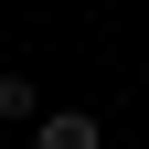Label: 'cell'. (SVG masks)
<instances>
[{"mask_svg": "<svg viewBox=\"0 0 149 149\" xmlns=\"http://www.w3.org/2000/svg\"><path fill=\"white\" fill-rule=\"evenodd\" d=\"M96 139H107V128L85 117V107H53V117L32 128V149H96Z\"/></svg>", "mask_w": 149, "mask_h": 149, "instance_id": "6da1fadb", "label": "cell"}, {"mask_svg": "<svg viewBox=\"0 0 149 149\" xmlns=\"http://www.w3.org/2000/svg\"><path fill=\"white\" fill-rule=\"evenodd\" d=\"M0 117H32V85L22 74H0Z\"/></svg>", "mask_w": 149, "mask_h": 149, "instance_id": "7a4b0ae2", "label": "cell"}]
</instances>
